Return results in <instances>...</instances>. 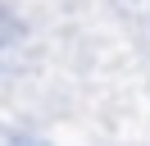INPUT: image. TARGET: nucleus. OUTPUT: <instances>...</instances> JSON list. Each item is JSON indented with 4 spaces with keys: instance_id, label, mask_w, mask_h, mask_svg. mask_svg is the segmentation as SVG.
Returning <instances> with one entry per match:
<instances>
[{
    "instance_id": "obj_1",
    "label": "nucleus",
    "mask_w": 150,
    "mask_h": 146,
    "mask_svg": "<svg viewBox=\"0 0 150 146\" xmlns=\"http://www.w3.org/2000/svg\"><path fill=\"white\" fill-rule=\"evenodd\" d=\"M9 146H50V142H46V137H14Z\"/></svg>"
}]
</instances>
